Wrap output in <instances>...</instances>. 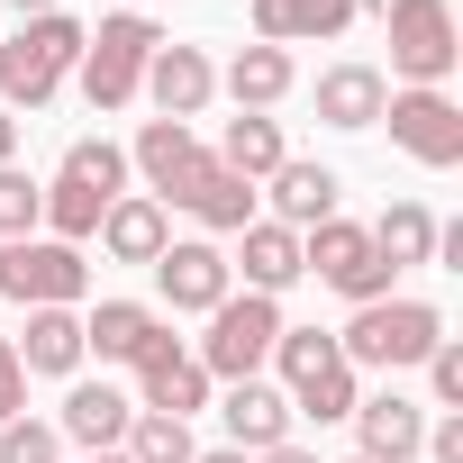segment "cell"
Segmentation results:
<instances>
[{
    "mask_svg": "<svg viewBox=\"0 0 463 463\" xmlns=\"http://www.w3.org/2000/svg\"><path fill=\"white\" fill-rule=\"evenodd\" d=\"M118 191H128V155L109 137H73L64 164H55V182H46V227L64 246H82V237H100V218H109Z\"/></svg>",
    "mask_w": 463,
    "mask_h": 463,
    "instance_id": "obj_1",
    "label": "cell"
},
{
    "mask_svg": "<svg viewBox=\"0 0 463 463\" xmlns=\"http://www.w3.org/2000/svg\"><path fill=\"white\" fill-rule=\"evenodd\" d=\"M82 19H64V10H46V19H19V37L0 46V109H46L55 91H64V73L82 64Z\"/></svg>",
    "mask_w": 463,
    "mask_h": 463,
    "instance_id": "obj_2",
    "label": "cell"
},
{
    "mask_svg": "<svg viewBox=\"0 0 463 463\" xmlns=\"http://www.w3.org/2000/svg\"><path fill=\"white\" fill-rule=\"evenodd\" d=\"M445 345V309H427V300H364L354 318H345V336H336V354L364 373H400V364H427Z\"/></svg>",
    "mask_w": 463,
    "mask_h": 463,
    "instance_id": "obj_3",
    "label": "cell"
},
{
    "mask_svg": "<svg viewBox=\"0 0 463 463\" xmlns=\"http://www.w3.org/2000/svg\"><path fill=\"white\" fill-rule=\"evenodd\" d=\"M273 364H282V400H291V418H354V364L336 354V336H318V327H282L273 336Z\"/></svg>",
    "mask_w": 463,
    "mask_h": 463,
    "instance_id": "obj_4",
    "label": "cell"
},
{
    "mask_svg": "<svg viewBox=\"0 0 463 463\" xmlns=\"http://www.w3.org/2000/svg\"><path fill=\"white\" fill-rule=\"evenodd\" d=\"M273 336H282V300H264V291H227V300L209 309V336H200L191 354H200L209 382H255V373L273 364Z\"/></svg>",
    "mask_w": 463,
    "mask_h": 463,
    "instance_id": "obj_5",
    "label": "cell"
},
{
    "mask_svg": "<svg viewBox=\"0 0 463 463\" xmlns=\"http://www.w3.org/2000/svg\"><path fill=\"white\" fill-rule=\"evenodd\" d=\"M155 46H164V28L146 19V10H118V19H100V37H82V100L91 109H128L137 91H146V64H155Z\"/></svg>",
    "mask_w": 463,
    "mask_h": 463,
    "instance_id": "obj_6",
    "label": "cell"
},
{
    "mask_svg": "<svg viewBox=\"0 0 463 463\" xmlns=\"http://www.w3.org/2000/svg\"><path fill=\"white\" fill-rule=\"evenodd\" d=\"M382 28H391V73H400L409 91H436V82L454 73V55H463L445 0H382Z\"/></svg>",
    "mask_w": 463,
    "mask_h": 463,
    "instance_id": "obj_7",
    "label": "cell"
},
{
    "mask_svg": "<svg viewBox=\"0 0 463 463\" xmlns=\"http://www.w3.org/2000/svg\"><path fill=\"white\" fill-rule=\"evenodd\" d=\"M82 291H91L82 246H64V237H19V246H0V300H19V309H73Z\"/></svg>",
    "mask_w": 463,
    "mask_h": 463,
    "instance_id": "obj_8",
    "label": "cell"
},
{
    "mask_svg": "<svg viewBox=\"0 0 463 463\" xmlns=\"http://www.w3.org/2000/svg\"><path fill=\"white\" fill-rule=\"evenodd\" d=\"M300 273H318V282L345 291L354 309H364V300H391V264L373 255V237H364V227H345V218H327V227H309V237H300Z\"/></svg>",
    "mask_w": 463,
    "mask_h": 463,
    "instance_id": "obj_9",
    "label": "cell"
},
{
    "mask_svg": "<svg viewBox=\"0 0 463 463\" xmlns=\"http://www.w3.org/2000/svg\"><path fill=\"white\" fill-rule=\"evenodd\" d=\"M382 118H391V146L409 164H427V173H454L463 164V109L445 91H391Z\"/></svg>",
    "mask_w": 463,
    "mask_h": 463,
    "instance_id": "obj_10",
    "label": "cell"
},
{
    "mask_svg": "<svg viewBox=\"0 0 463 463\" xmlns=\"http://www.w3.org/2000/svg\"><path fill=\"white\" fill-rule=\"evenodd\" d=\"M137 400H146L155 418H191V409H209V373H200V354H191L173 327H155V336L137 345Z\"/></svg>",
    "mask_w": 463,
    "mask_h": 463,
    "instance_id": "obj_11",
    "label": "cell"
},
{
    "mask_svg": "<svg viewBox=\"0 0 463 463\" xmlns=\"http://www.w3.org/2000/svg\"><path fill=\"white\" fill-rule=\"evenodd\" d=\"M155 291H164V309H218L227 291H237V273H227V255L209 246V237H182V246H164L155 255Z\"/></svg>",
    "mask_w": 463,
    "mask_h": 463,
    "instance_id": "obj_12",
    "label": "cell"
},
{
    "mask_svg": "<svg viewBox=\"0 0 463 463\" xmlns=\"http://www.w3.org/2000/svg\"><path fill=\"white\" fill-rule=\"evenodd\" d=\"M218 418H227V445L255 454V463L291 445V400H282L273 382H227V409H218Z\"/></svg>",
    "mask_w": 463,
    "mask_h": 463,
    "instance_id": "obj_13",
    "label": "cell"
},
{
    "mask_svg": "<svg viewBox=\"0 0 463 463\" xmlns=\"http://www.w3.org/2000/svg\"><path fill=\"white\" fill-rule=\"evenodd\" d=\"M146 91H155V109H164V118H182V128H191V118L209 109V91H218V64H209L200 46H173V37H164V46H155V64H146Z\"/></svg>",
    "mask_w": 463,
    "mask_h": 463,
    "instance_id": "obj_14",
    "label": "cell"
},
{
    "mask_svg": "<svg viewBox=\"0 0 463 463\" xmlns=\"http://www.w3.org/2000/svg\"><path fill=\"white\" fill-rule=\"evenodd\" d=\"M264 182H273V227H291V237H309V227H327V218H336V173H327V164L282 155Z\"/></svg>",
    "mask_w": 463,
    "mask_h": 463,
    "instance_id": "obj_15",
    "label": "cell"
},
{
    "mask_svg": "<svg viewBox=\"0 0 463 463\" xmlns=\"http://www.w3.org/2000/svg\"><path fill=\"white\" fill-rule=\"evenodd\" d=\"M200 155H209V146H200L182 118H146V128H137V146H128V164H137V173H146V191H164V200H182V182L200 173Z\"/></svg>",
    "mask_w": 463,
    "mask_h": 463,
    "instance_id": "obj_16",
    "label": "cell"
},
{
    "mask_svg": "<svg viewBox=\"0 0 463 463\" xmlns=\"http://www.w3.org/2000/svg\"><path fill=\"white\" fill-rule=\"evenodd\" d=\"M128 418H137V400H128V391H109V382H73V391H64L55 436H73V445H91V454H118Z\"/></svg>",
    "mask_w": 463,
    "mask_h": 463,
    "instance_id": "obj_17",
    "label": "cell"
},
{
    "mask_svg": "<svg viewBox=\"0 0 463 463\" xmlns=\"http://www.w3.org/2000/svg\"><path fill=\"white\" fill-rule=\"evenodd\" d=\"M354 436H364V463H409L427 445V409L382 391V400H354Z\"/></svg>",
    "mask_w": 463,
    "mask_h": 463,
    "instance_id": "obj_18",
    "label": "cell"
},
{
    "mask_svg": "<svg viewBox=\"0 0 463 463\" xmlns=\"http://www.w3.org/2000/svg\"><path fill=\"white\" fill-rule=\"evenodd\" d=\"M182 209L200 227H218V237H237V227H255V182H237L218 155H200V173L182 182Z\"/></svg>",
    "mask_w": 463,
    "mask_h": 463,
    "instance_id": "obj_19",
    "label": "cell"
},
{
    "mask_svg": "<svg viewBox=\"0 0 463 463\" xmlns=\"http://www.w3.org/2000/svg\"><path fill=\"white\" fill-rule=\"evenodd\" d=\"M164 246H173L164 200H146V191H118V200H109V218H100V255H118V264H155Z\"/></svg>",
    "mask_w": 463,
    "mask_h": 463,
    "instance_id": "obj_20",
    "label": "cell"
},
{
    "mask_svg": "<svg viewBox=\"0 0 463 463\" xmlns=\"http://www.w3.org/2000/svg\"><path fill=\"white\" fill-rule=\"evenodd\" d=\"M237 264H227V273H246V291H264V300H282L291 282H300V237H291V227H273V218H255V227H237Z\"/></svg>",
    "mask_w": 463,
    "mask_h": 463,
    "instance_id": "obj_21",
    "label": "cell"
},
{
    "mask_svg": "<svg viewBox=\"0 0 463 463\" xmlns=\"http://www.w3.org/2000/svg\"><path fill=\"white\" fill-rule=\"evenodd\" d=\"M382 100H391V82L373 64H327L318 73V118L327 128H382Z\"/></svg>",
    "mask_w": 463,
    "mask_h": 463,
    "instance_id": "obj_22",
    "label": "cell"
},
{
    "mask_svg": "<svg viewBox=\"0 0 463 463\" xmlns=\"http://www.w3.org/2000/svg\"><path fill=\"white\" fill-rule=\"evenodd\" d=\"M164 318L146 309V300H100L91 318H82V354H100V364H137V345L155 336Z\"/></svg>",
    "mask_w": 463,
    "mask_h": 463,
    "instance_id": "obj_23",
    "label": "cell"
},
{
    "mask_svg": "<svg viewBox=\"0 0 463 463\" xmlns=\"http://www.w3.org/2000/svg\"><path fill=\"white\" fill-rule=\"evenodd\" d=\"M364 237H373V255H382L391 273H409V264H436V218H427L418 200H391V209L364 227Z\"/></svg>",
    "mask_w": 463,
    "mask_h": 463,
    "instance_id": "obj_24",
    "label": "cell"
},
{
    "mask_svg": "<svg viewBox=\"0 0 463 463\" xmlns=\"http://www.w3.org/2000/svg\"><path fill=\"white\" fill-rule=\"evenodd\" d=\"M218 164L237 173V182H264V173L282 164V118H264V109H237V118H227V137H218Z\"/></svg>",
    "mask_w": 463,
    "mask_h": 463,
    "instance_id": "obj_25",
    "label": "cell"
},
{
    "mask_svg": "<svg viewBox=\"0 0 463 463\" xmlns=\"http://www.w3.org/2000/svg\"><path fill=\"white\" fill-rule=\"evenodd\" d=\"M291 82H300V64H291L282 46H237V64H227L237 109H273V100H291Z\"/></svg>",
    "mask_w": 463,
    "mask_h": 463,
    "instance_id": "obj_26",
    "label": "cell"
},
{
    "mask_svg": "<svg viewBox=\"0 0 463 463\" xmlns=\"http://www.w3.org/2000/svg\"><path fill=\"white\" fill-rule=\"evenodd\" d=\"M19 364L28 373H82V318L73 309H28V345H19Z\"/></svg>",
    "mask_w": 463,
    "mask_h": 463,
    "instance_id": "obj_27",
    "label": "cell"
},
{
    "mask_svg": "<svg viewBox=\"0 0 463 463\" xmlns=\"http://www.w3.org/2000/svg\"><path fill=\"white\" fill-rule=\"evenodd\" d=\"M118 445H128V463H191V454H200V445H191V418H155V409H137Z\"/></svg>",
    "mask_w": 463,
    "mask_h": 463,
    "instance_id": "obj_28",
    "label": "cell"
},
{
    "mask_svg": "<svg viewBox=\"0 0 463 463\" xmlns=\"http://www.w3.org/2000/svg\"><path fill=\"white\" fill-rule=\"evenodd\" d=\"M46 227V182H28L19 164H0V246H19Z\"/></svg>",
    "mask_w": 463,
    "mask_h": 463,
    "instance_id": "obj_29",
    "label": "cell"
},
{
    "mask_svg": "<svg viewBox=\"0 0 463 463\" xmlns=\"http://www.w3.org/2000/svg\"><path fill=\"white\" fill-rule=\"evenodd\" d=\"M0 463H64V436L46 418H0Z\"/></svg>",
    "mask_w": 463,
    "mask_h": 463,
    "instance_id": "obj_30",
    "label": "cell"
},
{
    "mask_svg": "<svg viewBox=\"0 0 463 463\" xmlns=\"http://www.w3.org/2000/svg\"><path fill=\"white\" fill-rule=\"evenodd\" d=\"M255 46H300V0H255Z\"/></svg>",
    "mask_w": 463,
    "mask_h": 463,
    "instance_id": "obj_31",
    "label": "cell"
},
{
    "mask_svg": "<svg viewBox=\"0 0 463 463\" xmlns=\"http://www.w3.org/2000/svg\"><path fill=\"white\" fill-rule=\"evenodd\" d=\"M364 0H300V37H345Z\"/></svg>",
    "mask_w": 463,
    "mask_h": 463,
    "instance_id": "obj_32",
    "label": "cell"
},
{
    "mask_svg": "<svg viewBox=\"0 0 463 463\" xmlns=\"http://www.w3.org/2000/svg\"><path fill=\"white\" fill-rule=\"evenodd\" d=\"M427 382H436V400H445V409H463V345H454V336L427 354Z\"/></svg>",
    "mask_w": 463,
    "mask_h": 463,
    "instance_id": "obj_33",
    "label": "cell"
},
{
    "mask_svg": "<svg viewBox=\"0 0 463 463\" xmlns=\"http://www.w3.org/2000/svg\"><path fill=\"white\" fill-rule=\"evenodd\" d=\"M0 418H28V364L10 336H0Z\"/></svg>",
    "mask_w": 463,
    "mask_h": 463,
    "instance_id": "obj_34",
    "label": "cell"
},
{
    "mask_svg": "<svg viewBox=\"0 0 463 463\" xmlns=\"http://www.w3.org/2000/svg\"><path fill=\"white\" fill-rule=\"evenodd\" d=\"M418 454H427V463H463V409H454V418H436Z\"/></svg>",
    "mask_w": 463,
    "mask_h": 463,
    "instance_id": "obj_35",
    "label": "cell"
},
{
    "mask_svg": "<svg viewBox=\"0 0 463 463\" xmlns=\"http://www.w3.org/2000/svg\"><path fill=\"white\" fill-rule=\"evenodd\" d=\"M10 155H19V118H10V109H0V164H10Z\"/></svg>",
    "mask_w": 463,
    "mask_h": 463,
    "instance_id": "obj_36",
    "label": "cell"
},
{
    "mask_svg": "<svg viewBox=\"0 0 463 463\" xmlns=\"http://www.w3.org/2000/svg\"><path fill=\"white\" fill-rule=\"evenodd\" d=\"M191 463H255V454H237V445H218V454H191Z\"/></svg>",
    "mask_w": 463,
    "mask_h": 463,
    "instance_id": "obj_37",
    "label": "cell"
},
{
    "mask_svg": "<svg viewBox=\"0 0 463 463\" xmlns=\"http://www.w3.org/2000/svg\"><path fill=\"white\" fill-rule=\"evenodd\" d=\"M10 10H19V19H46V10H55V0H10Z\"/></svg>",
    "mask_w": 463,
    "mask_h": 463,
    "instance_id": "obj_38",
    "label": "cell"
},
{
    "mask_svg": "<svg viewBox=\"0 0 463 463\" xmlns=\"http://www.w3.org/2000/svg\"><path fill=\"white\" fill-rule=\"evenodd\" d=\"M264 463H318V454H300V445H282V454H264Z\"/></svg>",
    "mask_w": 463,
    "mask_h": 463,
    "instance_id": "obj_39",
    "label": "cell"
},
{
    "mask_svg": "<svg viewBox=\"0 0 463 463\" xmlns=\"http://www.w3.org/2000/svg\"><path fill=\"white\" fill-rule=\"evenodd\" d=\"M91 463H128V454H91Z\"/></svg>",
    "mask_w": 463,
    "mask_h": 463,
    "instance_id": "obj_40",
    "label": "cell"
},
{
    "mask_svg": "<svg viewBox=\"0 0 463 463\" xmlns=\"http://www.w3.org/2000/svg\"><path fill=\"white\" fill-rule=\"evenodd\" d=\"M345 463H364V454H345Z\"/></svg>",
    "mask_w": 463,
    "mask_h": 463,
    "instance_id": "obj_41",
    "label": "cell"
},
{
    "mask_svg": "<svg viewBox=\"0 0 463 463\" xmlns=\"http://www.w3.org/2000/svg\"><path fill=\"white\" fill-rule=\"evenodd\" d=\"M128 10H137V0H128Z\"/></svg>",
    "mask_w": 463,
    "mask_h": 463,
    "instance_id": "obj_42",
    "label": "cell"
}]
</instances>
